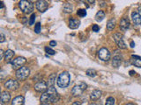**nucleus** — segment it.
I'll return each instance as SVG.
<instances>
[{
    "label": "nucleus",
    "mask_w": 141,
    "mask_h": 105,
    "mask_svg": "<svg viewBox=\"0 0 141 105\" xmlns=\"http://www.w3.org/2000/svg\"><path fill=\"white\" fill-rule=\"evenodd\" d=\"M4 52H3V50L0 49V54H1V59H3V58H4Z\"/></svg>",
    "instance_id": "obj_33"
},
{
    "label": "nucleus",
    "mask_w": 141,
    "mask_h": 105,
    "mask_svg": "<svg viewBox=\"0 0 141 105\" xmlns=\"http://www.w3.org/2000/svg\"><path fill=\"white\" fill-rule=\"evenodd\" d=\"M41 23H37V24H36V25H35V33H41Z\"/></svg>",
    "instance_id": "obj_28"
},
{
    "label": "nucleus",
    "mask_w": 141,
    "mask_h": 105,
    "mask_svg": "<svg viewBox=\"0 0 141 105\" xmlns=\"http://www.w3.org/2000/svg\"><path fill=\"white\" fill-rule=\"evenodd\" d=\"M4 7V2H1V8L3 9V8Z\"/></svg>",
    "instance_id": "obj_39"
},
{
    "label": "nucleus",
    "mask_w": 141,
    "mask_h": 105,
    "mask_svg": "<svg viewBox=\"0 0 141 105\" xmlns=\"http://www.w3.org/2000/svg\"><path fill=\"white\" fill-rule=\"evenodd\" d=\"M101 91L97 90V89L93 90L92 93L90 94V98L92 101H96V100H98L99 98H101Z\"/></svg>",
    "instance_id": "obj_17"
},
{
    "label": "nucleus",
    "mask_w": 141,
    "mask_h": 105,
    "mask_svg": "<svg viewBox=\"0 0 141 105\" xmlns=\"http://www.w3.org/2000/svg\"><path fill=\"white\" fill-rule=\"evenodd\" d=\"M80 25V21L79 19H77V18H70V21H69V26L70 28L72 29H77L79 28V26Z\"/></svg>",
    "instance_id": "obj_15"
},
{
    "label": "nucleus",
    "mask_w": 141,
    "mask_h": 105,
    "mask_svg": "<svg viewBox=\"0 0 141 105\" xmlns=\"http://www.w3.org/2000/svg\"><path fill=\"white\" fill-rule=\"evenodd\" d=\"M49 7V4L45 0H39V1L36 2V8L39 12H44L45 10H47Z\"/></svg>",
    "instance_id": "obj_9"
},
{
    "label": "nucleus",
    "mask_w": 141,
    "mask_h": 105,
    "mask_svg": "<svg viewBox=\"0 0 141 105\" xmlns=\"http://www.w3.org/2000/svg\"><path fill=\"white\" fill-rule=\"evenodd\" d=\"M98 56L101 60H103V61H108V60L110 59V52H109V51L107 48L102 47V48H101L100 51H99Z\"/></svg>",
    "instance_id": "obj_7"
},
{
    "label": "nucleus",
    "mask_w": 141,
    "mask_h": 105,
    "mask_svg": "<svg viewBox=\"0 0 141 105\" xmlns=\"http://www.w3.org/2000/svg\"><path fill=\"white\" fill-rule=\"evenodd\" d=\"M19 87H20L19 82L15 80H12V79L8 80L6 83H4V88H6V89H9V90H13L14 91V90H16V89L19 88Z\"/></svg>",
    "instance_id": "obj_8"
},
{
    "label": "nucleus",
    "mask_w": 141,
    "mask_h": 105,
    "mask_svg": "<svg viewBox=\"0 0 141 105\" xmlns=\"http://www.w3.org/2000/svg\"><path fill=\"white\" fill-rule=\"evenodd\" d=\"M29 75H30V70L27 67H21L16 71V77L20 81L26 80L29 76Z\"/></svg>",
    "instance_id": "obj_4"
},
{
    "label": "nucleus",
    "mask_w": 141,
    "mask_h": 105,
    "mask_svg": "<svg viewBox=\"0 0 141 105\" xmlns=\"http://www.w3.org/2000/svg\"><path fill=\"white\" fill-rule=\"evenodd\" d=\"M41 105H49V104H44V103H41Z\"/></svg>",
    "instance_id": "obj_43"
},
{
    "label": "nucleus",
    "mask_w": 141,
    "mask_h": 105,
    "mask_svg": "<svg viewBox=\"0 0 141 105\" xmlns=\"http://www.w3.org/2000/svg\"><path fill=\"white\" fill-rule=\"evenodd\" d=\"M35 13H33V14L31 15L30 19H29V25H34V22H35Z\"/></svg>",
    "instance_id": "obj_29"
},
{
    "label": "nucleus",
    "mask_w": 141,
    "mask_h": 105,
    "mask_svg": "<svg viewBox=\"0 0 141 105\" xmlns=\"http://www.w3.org/2000/svg\"><path fill=\"white\" fill-rule=\"evenodd\" d=\"M122 62V57L118 55V56H115L113 58V60H112V66L114 67H118L120 65H121Z\"/></svg>",
    "instance_id": "obj_19"
},
{
    "label": "nucleus",
    "mask_w": 141,
    "mask_h": 105,
    "mask_svg": "<svg viewBox=\"0 0 141 105\" xmlns=\"http://www.w3.org/2000/svg\"><path fill=\"white\" fill-rule=\"evenodd\" d=\"M88 2H89V4H93V3H95V0H87Z\"/></svg>",
    "instance_id": "obj_38"
},
{
    "label": "nucleus",
    "mask_w": 141,
    "mask_h": 105,
    "mask_svg": "<svg viewBox=\"0 0 141 105\" xmlns=\"http://www.w3.org/2000/svg\"><path fill=\"white\" fill-rule=\"evenodd\" d=\"M130 46H131V47H134V46H135V43H134L133 41L130 42Z\"/></svg>",
    "instance_id": "obj_37"
},
{
    "label": "nucleus",
    "mask_w": 141,
    "mask_h": 105,
    "mask_svg": "<svg viewBox=\"0 0 141 105\" xmlns=\"http://www.w3.org/2000/svg\"><path fill=\"white\" fill-rule=\"evenodd\" d=\"M4 35L3 33H1V39H0V42L2 43V42H4Z\"/></svg>",
    "instance_id": "obj_32"
},
{
    "label": "nucleus",
    "mask_w": 141,
    "mask_h": 105,
    "mask_svg": "<svg viewBox=\"0 0 141 105\" xmlns=\"http://www.w3.org/2000/svg\"><path fill=\"white\" fill-rule=\"evenodd\" d=\"M14 54L15 52L12 51V50L11 49L7 50V51L4 52V60H6V61L8 63H11V61L12 60V57L14 56Z\"/></svg>",
    "instance_id": "obj_16"
},
{
    "label": "nucleus",
    "mask_w": 141,
    "mask_h": 105,
    "mask_svg": "<svg viewBox=\"0 0 141 105\" xmlns=\"http://www.w3.org/2000/svg\"><path fill=\"white\" fill-rule=\"evenodd\" d=\"M72 105H81V103H80L79 102H74L73 103H72Z\"/></svg>",
    "instance_id": "obj_35"
},
{
    "label": "nucleus",
    "mask_w": 141,
    "mask_h": 105,
    "mask_svg": "<svg viewBox=\"0 0 141 105\" xmlns=\"http://www.w3.org/2000/svg\"><path fill=\"white\" fill-rule=\"evenodd\" d=\"M24 97L22 96H18L12 100V105H23L24 104Z\"/></svg>",
    "instance_id": "obj_18"
},
{
    "label": "nucleus",
    "mask_w": 141,
    "mask_h": 105,
    "mask_svg": "<svg viewBox=\"0 0 141 105\" xmlns=\"http://www.w3.org/2000/svg\"><path fill=\"white\" fill-rule=\"evenodd\" d=\"M95 18L96 21L101 22V21H102L104 19V18H105V13H104V12H102V10H99V12L96 13Z\"/></svg>",
    "instance_id": "obj_20"
},
{
    "label": "nucleus",
    "mask_w": 141,
    "mask_h": 105,
    "mask_svg": "<svg viewBox=\"0 0 141 105\" xmlns=\"http://www.w3.org/2000/svg\"><path fill=\"white\" fill-rule=\"evenodd\" d=\"M138 13H139V15L141 16V4L138 5Z\"/></svg>",
    "instance_id": "obj_34"
},
{
    "label": "nucleus",
    "mask_w": 141,
    "mask_h": 105,
    "mask_svg": "<svg viewBox=\"0 0 141 105\" xmlns=\"http://www.w3.org/2000/svg\"><path fill=\"white\" fill-rule=\"evenodd\" d=\"M70 74L67 72V71H64L62 72L57 77V84L59 88H64L68 87V85L70 84Z\"/></svg>",
    "instance_id": "obj_1"
},
{
    "label": "nucleus",
    "mask_w": 141,
    "mask_h": 105,
    "mask_svg": "<svg viewBox=\"0 0 141 105\" xmlns=\"http://www.w3.org/2000/svg\"><path fill=\"white\" fill-rule=\"evenodd\" d=\"M49 46H57V42L54 41V40L50 41V42H49Z\"/></svg>",
    "instance_id": "obj_31"
},
{
    "label": "nucleus",
    "mask_w": 141,
    "mask_h": 105,
    "mask_svg": "<svg viewBox=\"0 0 141 105\" xmlns=\"http://www.w3.org/2000/svg\"><path fill=\"white\" fill-rule=\"evenodd\" d=\"M132 18V22L134 23V25H141V16L139 15L138 12H132L131 14Z\"/></svg>",
    "instance_id": "obj_13"
},
{
    "label": "nucleus",
    "mask_w": 141,
    "mask_h": 105,
    "mask_svg": "<svg viewBox=\"0 0 141 105\" xmlns=\"http://www.w3.org/2000/svg\"><path fill=\"white\" fill-rule=\"evenodd\" d=\"M86 74H87V75L89 76V77H95L96 76V71L95 69H92V68L87 69Z\"/></svg>",
    "instance_id": "obj_24"
},
{
    "label": "nucleus",
    "mask_w": 141,
    "mask_h": 105,
    "mask_svg": "<svg viewBox=\"0 0 141 105\" xmlns=\"http://www.w3.org/2000/svg\"><path fill=\"white\" fill-rule=\"evenodd\" d=\"M39 0H30V2H37Z\"/></svg>",
    "instance_id": "obj_40"
},
{
    "label": "nucleus",
    "mask_w": 141,
    "mask_h": 105,
    "mask_svg": "<svg viewBox=\"0 0 141 105\" xmlns=\"http://www.w3.org/2000/svg\"><path fill=\"white\" fill-rule=\"evenodd\" d=\"M63 10H64V12L66 13H70L72 12V5L69 4V3H66V4H64V7H63Z\"/></svg>",
    "instance_id": "obj_21"
},
{
    "label": "nucleus",
    "mask_w": 141,
    "mask_h": 105,
    "mask_svg": "<svg viewBox=\"0 0 141 105\" xmlns=\"http://www.w3.org/2000/svg\"><path fill=\"white\" fill-rule=\"evenodd\" d=\"M115 104V98L113 97H109L106 101V105H114Z\"/></svg>",
    "instance_id": "obj_26"
},
{
    "label": "nucleus",
    "mask_w": 141,
    "mask_h": 105,
    "mask_svg": "<svg viewBox=\"0 0 141 105\" xmlns=\"http://www.w3.org/2000/svg\"><path fill=\"white\" fill-rule=\"evenodd\" d=\"M26 62H27V60H26L24 57H17L16 59L12 60L11 64L12 66V68H14V69H19V68L21 67Z\"/></svg>",
    "instance_id": "obj_6"
},
{
    "label": "nucleus",
    "mask_w": 141,
    "mask_h": 105,
    "mask_svg": "<svg viewBox=\"0 0 141 105\" xmlns=\"http://www.w3.org/2000/svg\"><path fill=\"white\" fill-rule=\"evenodd\" d=\"M77 14L79 15V17H85V16H87V12H86L85 9H79L77 12Z\"/></svg>",
    "instance_id": "obj_25"
},
{
    "label": "nucleus",
    "mask_w": 141,
    "mask_h": 105,
    "mask_svg": "<svg viewBox=\"0 0 141 105\" xmlns=\"http://www.w3.org/2000/svg\"><path fill=\"white\" fill-rule=\"evenodd\" d=\"M126 105H136V104H134V103H128Z\"/></svg>",
    "instance_id": "obj_41"
},
{
    "label": "nucleus",
    "mask_w": 141,
    "mask_h": 105,
    "mask_svg": "<svg viewBox=\"0 0 141 105\" xmlns=\"http://www.w3.org/2000/svg\"><path fill=\"white\" fill-rule=\"evenodd\" d=\"M135 75V71H133V70H131V71H130V75Z\"/></svg>",
    "instance_id": "obj_36"
},
{
    "label": "nucleus",
    "mask_w": 141,
    "mask_h": 105,
    "mask_svg": "<svg viewBox=\"0 0 141 105\" xmlns=\"http://www.w3.org/2000/svg\"><path fill=\"white\" fill-rule=\"evenodd\" d=\"M114 40L116 43L117 46H118L119 48H121V49L127 48V46H126V44L124 43V39H123V35L121 33H115L114 34Z\"/></svg>",
    "instance_id": "obj_5"
},
{
    "label": "nucleus",
    "mask_w": 141,
    "mask_h": 105,
    "mask_svg": "<svg viewBox=\"0 0 141 105\" xmlns=\"http://www.w3.org/2000/svg\"><path fill=\"white\" fill-rule=\"evenodd\" d=\"M55 81H56V75H55V74H52L49 78V81H48L49 87H54Z\"/></svg>",
    "instance_id": "obj_23"
},
{
    "label": "nucleus",
    "mask_w": 141,
    "mask_h": 105,
    "mask_svg": "<svg viewBox=\"0 0 141 105\" xmlns=\"http://www.w3.org/2000/svg\"><path fill=\"white\" fill-rule=\"evenodd\" d=\"M45 52L49 55H54L55 54H56V52H55L53 49H51L50 47H49V46L45 47Z\"/></svg>",
    "instance_id": "obj_27"
},
{
    "label": "nucleus",
    "mask_w": 141,
    "mask_h": 105,
    "mask_svg": "<svg viewBox=\"0 0 141 105\" xmlns=\"http://www.w3.org/2000/svg\"><path fill=\"white\" fill-rule=\"evenodd\" d=\"M90 105H96V104H95V103H91Z\"/></svg>",
    "instance_id": "obj_42"
},
{
    "label": "nucleus",
    "mask_w": 141,
    "mask_h": 105,
    "mask_svg": "<svg viewBox=\"0 0 141 105\" xmlns=\"http://www.w3.org/2000/svg\"><path fill=\"white\" fill-rule=\"evenodd\" d=\"M87 88V85L83 81H80L79 83H78L77 85H75L72 89V94L73 96H79L80 94H83L86 89Z\"/></svg>",
    "instance_id": "obj_2"
},
{
    "label": "nucleus",
    "mask_w": 141,
    "mask_h": 105,
    "mask_svg": "<svg viewBox=\"0 0 141 105\" xmlns=\"http://www.w3.org/2000/svg\"><path fill=\"white\" fill-rule=\"evenodd\" d=\"M93 31L95 32V33H98V32L100 31V27H99L97 25H93Z\"/></svg>",
    "instance_id": "obj_30"
},
{
    "label": "nucleus",
    "mask_w": 141,
    "mask_h": 105,
    "mask_svg": "<svg viewBox=\"0 0 141 105\" xmlns=\"http://www.w3.org/2000/svg\"><path fill=\"white\" fill-rule=\"evenodd\" d=\"M19 6L24 13H31L34 10V5L28 0H20Z\"/></svg>",
    "instance_id": "obj_3"
},
{
    "label": "nucleus",
    "mask_w": 141,
    "mask_h": 105,
    "mask_svg": "<svg viewBox=\"0 0 141 105\" xmlns=\"http://www.w3.org/2000/svg\"><path fill=\"white\" fill-rule=\"evenodd\" d=\"M115 25H116V21L115 19H110L108 21V24H107V28H108L109 31H112L115 28Z\"/></svg>",
    "instance_id": "obj_22"
},
{
    "label": "nucleus",
    "mask_w": 141,
    "mask_h": 105,
    "mask_svg": "<svg viewBox=\"0 0 141 105\" xmlns=\"http://www.w3.org/2000/svg\"><path fill=\"white\" fill-rule=\"evenodd\" d=\"M11 100V94L9 92L7 91H3L1 94V103L2 105H6L8 104V102Z\"/></svg>",
    "instance_id": "obj_11"
},
{
    "label": "nucleus",
    "mask_w": 141,
    "mask_h": 105,
    "mask_svg": "<svg viewBox=\"0 0 141 105\" xmlns=\"http://www.w3.org/2000/svg\"><path fill=\"white\" fill-rule=\"evenodd\" d=\"M130 62L135 67H141V58L137 56V55H132L131 58H130Z\"/></svg>",
    "instance_id": "obj_14"
},
{
    "label": "nucleus",
    "mask_w": 141,
    "mask_h": 105,
    "mask_svg": "<svg viewBox=\"0 0 141 105\" xmlns=\"http://www.w3.org/2000/svg\"><path fill=\"white\" fill-rule=\"evenodd\" d=\"M130 27V20L128 18H123L120 21V28L122 31H126Z\"/></svg>",
    "instance_id": "obj_12"
},
{
    "label": "nucleus",
    "mask_w": 141,
    "mask_h": 105,
    "mask_svg": "<svg viewBox=\"0 0 141 105\" xmlns=\"http://www.w3.org/2000/svg\"><path fill=\"white\" fill-rule=\"evenodd\" d=\"M48 88H49L48 85L44 81H39V82H37L35 85V89L37 92H43V93H44V92L48 90Z\"/></svg>",
    "instance_id": "obj_10"
}]
</instances>
